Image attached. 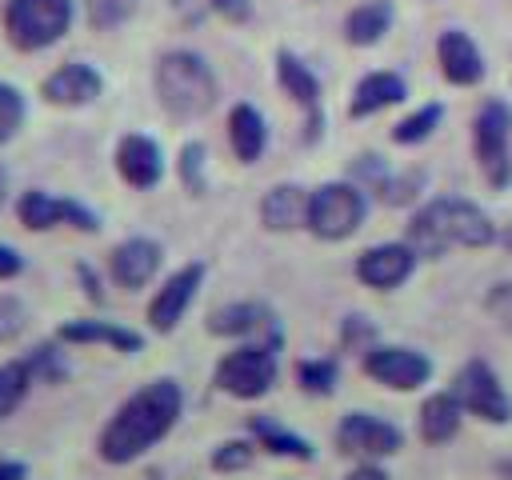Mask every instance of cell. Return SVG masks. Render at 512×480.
<instances>
[{
    "label": "cell",
    "mask_w": 512,
    "mask_h": 480,
    "mask_svg": "<svg viewBox=\"0 0 512 480\" xmlns=\"http://www.w3.org/2000/svg\"><path fill=\"white\" fill-rule=\"evenodd\" d=\"M184 408V392L176 380H152L144 388H136L116 412L112 420L100 428L96 452L104 464H132L140 460L148 448H156L180 420Z\"/></svg>",
    "instance_id": "obj_1"
},
{
    "label": "cell",
    "mask_w": 512,
    "mask_h": 480,
    "mask_svg": "<svg viewBox=\"0 0 512 480\" xmlns=\"http://www.w3.org/2000/svg\"><path fill=\"white\" fill-rule=\"evenodd\" d=\"M500 232L488 212L464 196H436L408 220V244L416 256H444L448 248H488Z\"/></svg>",
    "instance_id": "obj_2"
},
{
    "label": "cell",
    "mask_w": 512,
    "mask_h": 480,
    "mask_svg": "<svg viewBox=\"0 0 512 480\" xmlns=\"http://www.w3.org/2000/svg\"><path fill=\"white\" fill-rule=\"evenodd\" d=\"M156 100L176 120H200L216 104V76L200 52L172 48L156 60Z\"/></svg>",
    "instance_id": "obj_3"
},
{
    "label": "cell",
    "mask_w": 512,
    "mask_h": 480,
    "mask_svg": "<svg viewBox=\"0 0 512 480\" xmlns=\"http://www.w3.org/2000/svg\"><path fill=\"white\" fill-rule=\"evenodd\" d=\"M368 216V192L356 180H328L308 196V232L320 240H348Z\"/></svg>",
    "instance_id": "obj_4"
},
{
    "label": "cell",
    "mask_w": 512,
    "mask_h": 480,
    "mask_svg": "<svg viewBox=\"0 0 512 480\" xmlns=\"http://www.w3.org/2000/svg\"><path fill=\"white\" fill-rule=\"evenodd\" d=\"M276 372H280V364H276V340H264V344L256 340V344H240V348L224 352L220 364H216V372H212V384L220 392L236 396V400H260V396L272 392Z\"/></svg>",
    "instance_id": "obj_5"
},
{
    "label": "cell",
    "mask_w": 512,
    "mask_h": 480,
    "mask_svg": "<svg viewBox=\"0 0 512 480\" xmlns=\"http://www.w3.org/2000/svg\"><path fill=\"white\" fill-rule=\"evenodd\" d=\"M72 24V0H8L4 32L20 52H40L56 44Z\"/></svg>",
    "instance_id": "obj_6"
},
{
    "label": "cell",
    "mask_w": 512,
    "mask_h": 480,
    "mask_svg": "<svg viewBox=\"0 0 512 480\" xmlns=\"http://www.w3.org/2000/svg\"><path fill=\"white\" fill-rule=\"evenodd\" d=\"M508 140H512V108L492 96L480 104V112L472 120V152L492 188H508V180H512Z\"/></svg>",
    "instance_id": "obj_7"
},
{
    "label": "cell",
    "mask_w": 512,
    "mask_h": 480,
    "mask_svg": "<svg viewBox=\"0 0 512 480\" xmlns=\"http://www.w3.org/2000/svg\"><path fill=\"white\" fill-rule=\"evenodd\" d=\"M448 392L460 400L464 416H476L484 424H508L512 420V396L504 392V384L492 372V364L480 360V356H472L468 364L456 368Z\"/></svg>",
    "instance_id": "obj_8"
},
{
    "label": "cell",
    "mask_w": 512,
    "mask_h": 480,
    "mask_svg": "<svg viewBox=\"0 0 512 480\" xmlns=\"http://www.w3.org/2000/svg\"><path fill=\"white\" fill-rule=\"evenodd\" d=\"M336 448L344 456H360V460H384L396 456L404 448V432L372 412H348L336 424Z\"/></svg>",
    "instance_id": "obj_9"
},
{
    "label": "cell",
    "mask_w": 512,
    "mask_h": 480,
    "mask_svg": "<svg viewBox=\"0 0 512 480\" xmlns=\"http://www.w3.org/2000/svg\"><path fill=\"white\" fill-rule=\"evenodd\" d=\"M364 376H372L376 384L392 388V392H416L432 380V360L416 348H400V344H372L364 352Z\"/></svg>",
    "instance_id": "obj_10"
},
{
    "label": "cell",
    "mask_w": 512,
    "mask_h": 480,
    "mask_svg": "<svg viewBox=\"0 0 512 480\" xmlns=\"http://www.w3.org/2000/svg\"><path fill=\"white\" fill-rule=\"evenodd\" d=\"M16 216H20V224L32 228V232H48V228H56V224H72V228H80V232H96V228H100V216H96V212H88V208L76 204V200L52 196V192H44V188L24 192V196L16 200Z\"/></svg>",
    "instance_id": "obj_11"
},
{
    "label": "cell",
    "mask_w": 512,
    "mask_h": 480,
    "mask_svg": "<svg viewBox=\"0 0 512 480\" xmlns=\"http://www.w3.org/2000/svg\"><path fill=\"white\" fill-rule=\"evenodd\" d=\"M416 248L408 240H388V244H372L356 256V280L364 288H376V292H392L400 288L412 272H416Z\"/></svg>",
    "instance_id": "obj_12"
},
{
    "label": "cell",
    "mask_w": 512,
    "mask_h": 480,
    "mask_svg": "<svg viewBox=\"0 0 512 480\" xmlns=\"http://www.w3.org/2000/svg\"><path fill=\"white\" fill-rule=\"evenodd\" d=\"M200 284H204V264H200V260L176 268V272L156 288V296L148 300V324H152L156 332H172V328L184 320L188 304L196 300Z\"/></svg>",
    "instance_id": "obj_13"
},
{
    "label": "cell",
    "mask_w": 512,
    "mask_h": 480,
    "mask_svg": "<svg viewBox=\"0 0 512 480\" xmlns=\"http://www.w3.org/2000/svg\"><path fill=\"white\" fill-rule=\"evenodd\" d=\"M100 92H104V76H100L92 64H84V60L60 64V68L48 72L44 84H40V96H44L48 104H56V108H84V104H92Z\"/></svg>",
    "instance_id": "obj_14"
},
{
    "label": "cell",
    "mask_w": 512,
    "mask_h": 480,
    "mask_svg": "<svg viewBox=\"0 0 512 480\" xmlns=\"http://www.w3.org/2000/svg\"><path fill=\"white\" fill-rule=\"evenodd\" d=\"M116 172H120L124 184H132L140 192L156 188L160 176H164V152H160V144L152 136H144V132H128L116 144Z\"/></svg>",
    "instance_id": "obj_15"
},
{
    "label": "cell",
    "mask_w": 512,
    "mask_h": 480,
    "mask_svg": "<svg viewBox=\"0 0 512 480\" xmlns=\"http://www.w3.org/2000/svg\"><path fill=\"white\" fill-rule=\"evenodd\" d=\"M276 80H280V88L308 112V132H304V140H316L320 128H324V112H320V80H316V72H312L300 56H292V52H276Z\"/></svg>",
    "instance_id": "obj_16"
},
{
    "label": "cell",
    "mask_w": 512,
    "mask_h": 480,
    "mask_svg": "<svg viewBox=\"0 0 512 480\" xmlns=\"http://www.w3.org/2000/svg\"><path fill=\"white\" fill-rule=\"evenodd\" d=\"M160 260H164V252H160L156 240H148V236H128V240H120V244L112 248L108 272H112V280H116L120 288L136 292V288H144V284L156 276Z\"/></svg>",
    "instance_id": "obj_17"
},
{
    "label": "cell",
    "mask_w": 512,
    "mask_h": 480,
    "mask_svg": "<svg viewBox=\"0 0 512 480\" xmlns=\"http://www.w3.org/2000/svg\"><path fill=\"white\" fill-rule=\"evenodd\" d=\"M436 60H440L444 80L456 84V88H472V84L484 80V56H480L476 40H472L468 32H460V28L440 32V40H436Z\"/></svg>",
    "instance_id": "obj_18"
},
{
    "label": "cell",
    "mask_w": 512,
    "mask_h": 480,
    "mask_svg": "<svg viewBox=\"0 0 512 480\" xmlns=\"http://www.w3.org/2000/svg\"><path fill=\"white\" fill-rule=\"evenodd\" d=\"M408 96V84H404V76L400 72H368V76H360V84L352 88V100H348V116L352 120H364V116H376V112H384V108H392V104H400Z\"/></svg>",
    "instance_id": "obj_19"
},
{
    "label": "cell",
    "mask_w": 512,
    "mask_h": 480,
    "mask_svg": "<svg viewBox=\"0 0 512 480\" xmlns=\"http://www.w3.org/2000/svg\"><path fill=\"white\" fill-rule=\"evenodd\" d=\"M308 196L300 184H276L260 200V224L268 232H296L308 228Z\"/></svg>",
    "instance_id": "obj_20"
},
{
    "label": "cell",
    "mask_w": 512,
    "mask_h": 480,
    "mask_svg": "<svg viewBox=\"0 0 512 480\" xmlns=\"http://www.w3.org/2000/svg\"><path fill=\"white\" fill-rule=\"evenodd\" d=\"M208 332L212 336H256V332H268V336H280L276 328V316L256 304V300H236V304H224L208 316Z\"/></svg>",
    "instance_id": "obj_21"
},
{
    "label": "cell",
    "mask_w": 512,
    "mask_h": 480,
    "mask_svg": "<svg viewBox=\"0 0 512 480\" xmlns=\"http://www.w3.org/2000/svg\"><path fill=\"white\" fill-rule=\"evenodd\" d=\"M228 144H232V152H236L240 164H256L264 156V148H268V124H264V116H260L256 104H244V100L232 104V112H228Z\"/></svg>",
    "instance_id": "obj_22"
},
{
    "label": "cell",
    "mask_w": 512,
    "mask_h": 480,
    "mask_svg": "<svg viewBox=\"0 0 512 480\" xmlns=\"http://www.w3.org/2000/svg\"><path fill=\"white\" fill-rule=\"evenodd\" d=\"M56 336L64 344H108V348L128 352V356L144 348V336L124 328V324H116V320H68V324H60Z\"/></svg>",
    "instance_id": "obj_23"
},
{
    "label": "cell",
    "mask_w": 512,
    "mask_h": 480,
    "mask_svg": "<svg viewBox=\"0 0 512 480\" xmlns=\"http://www.w3.org/2000/svg\"><path fill=\"white\" fill-rule=\"evenodd\" d=\"M464 424V408L452 392H432L420 404V440L424 444H448Z\"/></svg>",
    "instance_id": "obj_24"
},
{
    "label": "cell",
    "mask_w": 512,
    "mask_h": 480,
    "mask_svg": "<svg viewBox=\"0 0 512 480\" xmlns=\"http://www.w3.org/2000/svg\"><path fill=\"white\" fill-rule=\"evenodd\" d=\"M248 432H252L256 448H264V452H272V456H288V460H316L312 440L296 436L292 428H284V424H280V420H272V416H252V420H248Z\"/></svg>",
    "instance_id": "obj_25"
},
{
    "label": "cell",
    "mask_w": 512,
    "mask_h": 480,
    "mask_svg": "<svg viewBox=\"0 0 512 480\" xmlns=\"http://www.w3.org/2000/svg\"><path fill=\"white\" fill-rule=\"evenodd\" d=\"M392 28V4L388 0H368L360 8L348 12L344 20V40L356 44V48H368L376 40H384V32Z\"/></svg>",
    "instance_id": "obj_26"
},
{
    "label": "cell",
    "mask_w": 512,
    "mask_h": 480,
    "mask_svg": "<svg viewBox=\"0 0 512 480\" xmlns=\"http://www.w3.org/2000/svg\"><path fill=\"white\" fill-rule=\"evenodd\" d=\"M32 380H36V376H32L28 360H8V364H0V420L12 416V412L24 404Z\"/></svg>",
    "instance_id": "obj_27"
},
{
    "label": "cell",
    "mask_w": 512,
    "mask_h": 480,
    "mask_svg": "<svg viewBox=\"0 0 512 480\" xmlns=\"http://www.w3.org/2000/svg\"><path fill=\"white\" fill-rule=\"evenodd\" d=\"M440 120H444V104H424V108H416L412 116H404L392 128V140L396 144H424L440 128Z\"/></svg>",
    "instance_id": "obj_28"
},
{
    "label": "cell",
    "mask_w": 512,
    "mask_h": 480,
    "mask_svg": "<svg viewBox=\"0 0 512 480\" xmlns=\"http://www.w3.org/2000/svg\"><path fill=\"white\" fill-rule=\"evenodd\" d=\"M336 380H340V368L328 356H316V360H300L296 364V384L308 396H332L336 392Z\"/></svg>",
    "instance_id": "obj_29"
},
{
    "label": "cell",
    "mask_w": 512,
    "mask_h": 480,
    "mask_svg": "<svg viewBox=\"0 0 512 480\" xmlns=\"http://www.w3.org/2000/svg\"><path fill=\"white\" fill-rule=\"evenodd\" d=\"M24 124V96L16 84L0 80V144H8Z\"/></svg>",
    "instance_id": "obj_30"
},
{
    "label": "cell",
    "mask_w": 512,
    "mask_h": 480,
    "mask_svg": "<svg viewBox=\"0 0 512 480\" xmlns=\"http://www.w3.org/2000/svg\"><path fill=\"white\" fill-rule=\"evenodd\" d=\"M252 456H256L252 440H224V444L212 448V468L216 472H240V468L252 464Z\"/></svg>",
    "instance_id": "obj_31"
},
{
    "label": "cell",
    "mask_w": 512,
    "mask_h": 480,
    "mask_svg": "<svg viewBox=\"0 0 512 480\" xmlns=\"http://www.w3.org/2000/svg\"><path fill=\"white\" fill-rule=\"evenodd\" d=\"M180 180L192 196H204V144L200 140L180 148Z\"/></svg>",
    "instance_id": "obj_32"
},
{
    "label": "cell",
    "mask_w": 512,
    "mask_h": 480,
    "mask_svg": "<svg viewBox=\"0 0 512 480\" xmlns=\"http://www.w3.org/2000/svg\"><path fill=\"white\" fill-rule=\"evenodd\" d=\"M132 8H136V0H88V20L96 28H116L132 16Z\"/></svg>",
    "instance_id": "obj_33"
},
{
    "label": "cell",
    "mask_w": 512,
    "mask_h": 480,
    "mask_svg": "<svg viewBox=\"0 0 512 480\" xmlns=\"http://www.w3.org/2000/svg\"><path fill=\"white\" fill-rule=\"evenodd\" d=\"M484 308H488V316H492L500 328H508V332H512V280L492 284V288H488V296H484Z\"/></svg>",
    "instance_id": "obj_34"
},
{
    "label": "cell",
    "mask_w": 512,
    "mask_h": 480,
    "mask_svg": "<svg viewBox=\"0 0 512 480\" xmlns=\"http://www.w3.org/2000/svg\"><path fill=\"white\" fill-rule=\"evenodd\" d=\"M28 368H32L36 380H60V376L68 372V364L60 360V352H56L52 344H40V348L28 356Z\"/></svg>",
    "instance_id": "obj_35"
},
{
    "label": "cell",
    "mask_w": 512,
    "mask_h": 480,
    "mask_svg": "<svg viewBox=\"0 0 512 480\" xmlns=\"http://www.w3.org/2000/svg\"><path fill=\"white\" fill-rule=\"evenodd\" d=\"M24 324H28V312H24V304H20L16 296L0 292V340H12V336H20V332H24Z\"/></svg>",
    "instance_id": "obj_36"
},
{
    "label": "cell",
    "mask_w": 512,
    "mask_h": 480,
    "mask_svg": "<svg viewBox=\"0 0 512 480\" xmlns=\"http://www.w3.org/2000/svg\"><path fill=\"white\" fill-rule=\"evenodd\" d=\"M424 184V172H408V176H388V184L380 188V196L388 204H408L416 196V188Z\"/></svg>",
    "instance_id": "obj_37"
},
{
    "label": "cell",
    "mask_w": 512,
    "mask_h": 480,
    "mask_svg": "<svg viewBox=\"0 0 512 480\" xmlns=\"http://www.w3.org/2000/svg\"><path fill=\"white\" fill-rule=\"evenodd\" d=\"M344 348H356V352H368L376 344V328L364 320V316H348L344 320V332H340Z\"/></svg>",
    "instance_id": "obj_38"
},
{
    "label": "cell",
    "mask_w": 512,
    "mask_h": 480,
    "mask_svg": "<svg viewBox=\"0 0 512 480\" xmlns=\"http://www.w3.org/2000/svg\"><path fill=\"white\" fill-rule=\"evenodd\" d=\"M172 8H176V16L184 24H200L204 16L216 12V0H172Z\"/></svg>",
    "instance_id": "obj_39"
},
{
    "label": "cell",
    "mask_w": 512,
    "mask_h": 480,
    "mask_svg": "<svg viewBox=\"0 0 512 480\" xmlns=\"http://www.w3.org/2000/svg\"><path fill=\"white\" fill-rule=\"evenodd\" d=\"M216 16H224L228 24H244L252 16V4L248 0H216Z\"/></svg>",
    "instance_id": "obj_40"
},
{
    "label": "cell",
    "mask_w": 512,
    "mask_h": 480,
    "mask_svg": "<svg viewBox=\"0 0 512 480\" xmlns=\"http://www.w3.org/2000/svg\"><path fill=\"white\" fill-rule=\"evenodd\" d=\"M24 272V256L12 244H0V280H12Z\"/></svg>",
    "instance_id": "obj_41"
},
{
    "label": "cell",
    "mask_w": 512,
    "mask_h": 480,
    "mask_svg": "<svg viewBox=\"0 0 512 480\" xmlns=\"http://www.w3.org/2000/svg\"><path fill=\"white\" fill-rule=\"evenodd\" d=\"M344 480H392V476H388V472H384L376 460H360V464H356V468H352Z\"/></svg>",
    "instance_id": "obj_42"
},
{
    "label": "cell",
    "mask_w": 512,
    "mask_h": 480,
    "mask_svg": "<svg viewBox=\"0 0 512 480\" xmlns=\"http://www.w3.org/2000/svg\"><path fill=\"white\" fill-rule=\"evenodd\" d=\"M0 480H28V464H20V460H0Z\"/></svg>",
    "instance_id": "obj_43"
},
{
    "label": "cell",
    "mask_w": 512,
    "mask_h": 480,
    "mask_svg": "<svg viewBox=\"0 0 512 480\" xmlns=\"http://www.w3.org/2000/svg\"><path fill=\"white\" fill-rule=\"evenodd\" d=\"M500 244H504V248H508V252H512V224H508V228H504V232H500Z\"/></svg>",
    "instance_id": "obj_44"
},
{
    "label": "cell",
    "mask_w": 512,
    "mask_h": 480,
    "mask_svg": "<svg viewBox=\"0 0 512 480\" xmlns=\"http://www.w3.org/2000/svg\"><path fill=\"white\" fill-rule=\"evenodd\" d=\"M500 476H504V480H512V460H504V464H500Z\"/></svg>",
    "instance_id": "obj_45"
}]
</instances>
